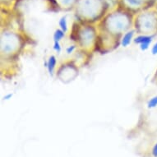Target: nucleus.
Instances as JSON below:
<instances>
[{"mask_svg": "<svg viewBox=\"0 0 157 157\" xmlns=\"http://www.w3.org/2000/svg\"><path fill=\"white\" fill-rule=\"evenodd\" d=\"M138 27L143 35H151L157 31V17L152 14L142 16V21H138Z\"/></svg>", "mask_w": 157, "mask_h": 157, "instance_id": "nucleus-1", "label": "nucleus"}, {"mask_svg": "<svg viewBox=\"0 0 157 157\" xmlns=\"http://www.w3.org/2000/svg\"><path fill=\"white\" fill-rule=\"evenodd\" d=\"M111 24V26H109V30H113L116 32H121L128 28V21L127 19L122 17L120 15L116 16L115 17L111 19L109 21V25Z\"/></svg>", "mask_w": 157, "mask_h": 157, "instance_id": "nucleus-2", "label": "nucleus"}, {"mask_svg": "<svg viewBox=\"0 0 157 157\" xmlns=\"http://www.w3.org/2000/svg\"><path fill=\"white\" fill-rule=\"evenodd\" d=\"M17 39L11 34H6L4 38L2 37V51L10 52L16 47L17 42L16 40Z\"/></svg>", "mask_w": 157, "mask_h": 157, "instance_id": "nucleus-3", "label": "nucleus"}, {"mask_svg": "<svg viewBox=\"0 0 157 157\" xmlns=\"http://www.w3.org/2000/svg\"><path fill=\"white\" fill-rule=\"evenodd\" d=\"M154 35H140L134 39V42L136 44H139L140 49H142V51H146L148 49L150 44L153 40L154 38Z\"/></svg>", "mask_w": 157, "mask_h": 157, "instance_id": "nucleus-4", "label": "nucleus"}, {"mask_svg": "<svg viewBox=\"0 0 157 157\" xmlns=\"http://www.w3.org/2000/svg\"><path fill=\"white\" fill-rule=\"evenodd\" d=\"M56 57L54 56V55H51L49 58L48 61H47L45 67L48 68V71H49V73L50 76H53V74H54V68H55V66H56Z\"/></svg>", "mask_w": 157, "mask_h": 157, "instance_id": "nucleus-5", "label": "nucleus"}, {"mask_svg": "<svg viewBox=\"0 0 157 157\" xmlns=\"http://www.w3.org/2000/svg\"><path fill=\"white\" fill-rule=\"evenodd\" d=\"M133 35H134V31H128V32H127L121 40L122 46L124 47V48L128 46L129 44H130V43H131L132 39V37H133Z\"/></svg>", "mask_w": 157, "mask_h": 157, "instance_id": "nucleus-6", "label": "nucleus"}, {"mask_svg": "<svg viewBox=\"0 0 157 157\" xmlns=\"http://www.w3.org/2000/svg\"><path fill=\"white\" fill-rule=\"evenodd\" d=\"M65 32L62 31L61 29H58L55 31L54 33V41H59V42L63 37H64Z\"/></svg>", "mask_w": 157, "mask_h": 157, "instance_id": "nucleus-7", "label": "nucleus"}, {"mask_svg": "<svg viewBox=\"0 0 157 157\" xmlns=\"http://www.w3.org/2000/svg\"><path fill=\"white\" fill-rule=\"evenodd\" d=\"M59 26L60 28L62 31H63L64 32L67 31V20H66V17H63L61 19L59 20Z\"/></svg>", "mask_w": 157, "mask_h": 157, "instance_id": "nucleus-8", "label": "nucleus"}, {"mask_svg": "<svg viewBox=\"0 0 157 157\" xmlns=\"http://www.w3.org/2000/svg\"><path fill=\"white\" fill-rule=\"evenodd\" d=\"M157 106V95L152 97L148 102H147V107L149 109H153Z\"/></svg>", "mask_w": 157, "mask_h": 157, "instance_id": "nucleus-9", "label": "nucleus"}, {"mask_svg": "<svg viewBox=\"0 0 157 157\" xmlns=\"http://www.w3.org/2000/svg\"><path fill=\"white\" fill-rule=\"evenodd\" d=\"M54 49L57 52V53H59V54L60 52H61V46H60L59 42V41H54Z\"/></svg>", "mask_w": 157, "mask_h": 157, "instance_id": "nucleus-10", "label": "nucleus"}, {"mask_svg": "<svg viewBox=\"0 0 157 157\" xmlns=\"http://www.w3.org/2000/svg\"><path fill=\"white\" fill-rule=\"evenodd\" d=\"M128 1L129 3H131V4H132V5H136V6L140 5L142 2V0H128Z\"/></svg>", "mask_w": 157, "mask_h": 157, "instance_id": "nucleus-11", "label": "nucleus"}, {"mask_svg": "<svg viewBox=\"0 0 157 157\" xmlns=\"http://www.w3.org/2000/svg\"><path fill=\"white\" fill-rule=\"evenodd\" d=\"M151 53L153 55H155V54H157V42L154 44V45H153V47H152Z\"/></svg>", "mask_w": 157, "mask_h": 157, "instance_id": "nucleus-12", "label": "nucleus"}, {"mask_svg": "<svg viewBox=\"0 0 157 157\" xmlns=\"http://www.w3.org/2000/svg\"><path fill=\"white\" fill-rule=\"evenodd\" d=\"M75 49V46L74 45H72V46H69L67 47V49H66V51H67V54H71V53H72L73 52V50Z\"/></svg>", "mask_w": 157, "mask_h": 157, "instance_id": "nucleus-13", "label": "nucleus"}, {"mask_svg": "<svg viewBox=\"0 0 157 157\" xmlns=\"http://www.w3.org/2000/svg\"><path fill=\"white\" fill-rule=\"evenodd\" d=\"M152 154L155 157H157V143L154 146L153 150H152Z\"/></svg>", "mask_w": 157, "mask_h": 157, "instance_id": "nucleus-14", "label": "nucleus"}, {"mask_svg": "<svg viewBox=\"0 0 157 157\" xmlns=\"http://www.w3.org/2000/svg\"><path fill=\"white\" fill-rule=\"evenodd\" d=\"M11 96H12V94H9V95H6L5 97H4V100H8V99H9V98H10Z\"/></svg>", "mask_w": 157, "mask_h": 157, "instance_id": "nucleus-15", "label": "nucleus"}]
</instances>
